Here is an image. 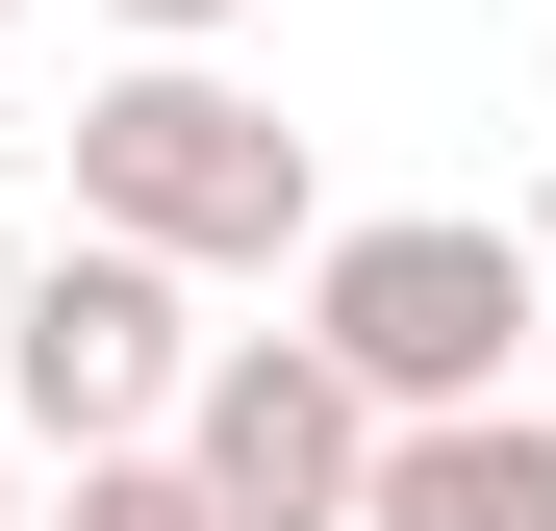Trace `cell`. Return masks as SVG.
I'll return each instance as SVG.
<instances>
[{
    "label": "cell",
    "mask_w": 556,
    "mask_h": 531,
    "mask_svg": "<svg viewBox=\"0 0 556 531\" xmlns=\"http://www.w3.org/2000/svg\"><path fill=\"white\" fill-rule=\"evenodd\" d=\"M76 228L152 253V279H278V253L329 228V177H304V127H278L228 51H127L102 102H76Z\"/></svg>",
    "instance_id": "6da1fadb"
},
{
    "label": "cell",
    "mask_w": 556,
    "mask_h": 531,
    "mask_svg": "<svg viewBox=\"0 0 556 531\" xmlns=\"http://www.w3.org/2000/svg\"><path fill=\"white\" fill-rule=\"evenodd\" d=\"M531 253L481 228V203H380V228H304V354H329V380L354 405H506V354H531Z\"/></svg>",
    "instance_id": "7a4b0ae2"
},
{
    "label": "cell",
    "mask_w": 556,
    "mask_h": 531,
    "mask_svg": "<svg viewBox=\"0 0 556 531\" xmlns=\"http://www.w3.org/2000/svg\"><path fill=\"white\" fill-rule=\"evenodd\" d=\"M177 380H203V279H152V253H102V228L0 279V430H26V481L152 456V430H177Z\"/></svg>",
    "instance_id": "3957f363"
},
{
    "label": "cell",
    "mask_w": 556,
    "mask_h": 531,
    "mask_svg": "<svg viewBox=\"0 0 556 531\" xmlns=\"http://www.w3.org/2000/svg\"><path fill=\"white\" fill-rule=\"evenodd\" d=\"M177 531H354V456H380V405L329 380L304 329H203V380H177Z\"/></svg>",
    "instance_id": "277c9868"
},
{
    "label": "cell",
    "mask_w": 556,
    "mask_h": 531,
    "mask_svg": "<svg viewBox=\"0 0 556 531\" xmlns=\"http://www.w3.org/2000/svg\"><path fill=\"white\" fill-rule=\"evenodd\" d=\"M354 531H556V405H405L354 456Z\"/></svg>",
    "instance_id": "5b68a950"
},
{
    "label": "cell",
    "mask_w": 556,
    "mask_h": 531,
    "mask_svg": "<svg viewBox=\"0 0 556 531\" xmlns=\"http://www.w3.org/2000/svg\"><path fill=\"white\" fill-rule=\"evenodd\" d=\"M26 531H177V456H76V506H26Z\"/></svg>",
    "instance_id": "8992f818"
},
{
    "label": "cell",
    "mask_w": 556,
    "mask_h": 531,
    "mask_svg": "<svg viewBox=\"0 0 556 531\" xmlns=\"http://www.w3.org/2000/svg\"><path fill=\"white\" fill-rule=\"evenodd\" d=\"M102 26H127V51H228L253 0H102Z\"/></svg>",
    "instance_id": "52a82bcc"
},
{
    "label": "cell",
    "mask_w": 556,
    "mask_h": 531,
    "mask_svg": "<svg viewBox=\"0 0 556 531\" xmlns=\"http://www.w3.org/2000/svg\"><path fill=\"white\" fill-rule=\"evenodd\" d=\"M506 253H531V279H556V177H531V228H506Z\"/></svg>",
    "instance_id": "ba28073f"
},
{
    "label": "cell",
    "mask_w": 556,
    "mask_h": 531,
    "mask_svg": "<svg viewBox=\"0 0 556 531\" xmlns=\"http://www.w3.org/2000/svg\"><path fill=\"white\" fill-rule=\"evenodd\" d=\"M0 531H26V430H0Z\"/></svg>",
    "instance_id": "9c48e42d"
},
{
    "label": "cell",
    "mask_w": 556,
    "mask_h": 531,
    "mask_svg": "<svg viewBox=\"0 0 556 531\" xmlns=\"http://www.w3.org/2000/svg\"><path fill=\"white\" fill-rule=\"evenodd\" d=\"M0 279H26V228H0Z\"/></svg>",
    "instance_id": "30bf717a"
},
{
    "label": "cell",
    "mask_w": 556,
    "mask_h": 531,
    "mask_svg": "<svg viewBox=\"0 0 556 531\" xmlns=\"http://www.w3.org/2000/svg\"><path fill=\"white\" fill-rule=\"evenodd\" d=\"M0 26H26V0H0Z\"/></svg>",
    "instance_id": "8fae6325"
}]
</instances>
